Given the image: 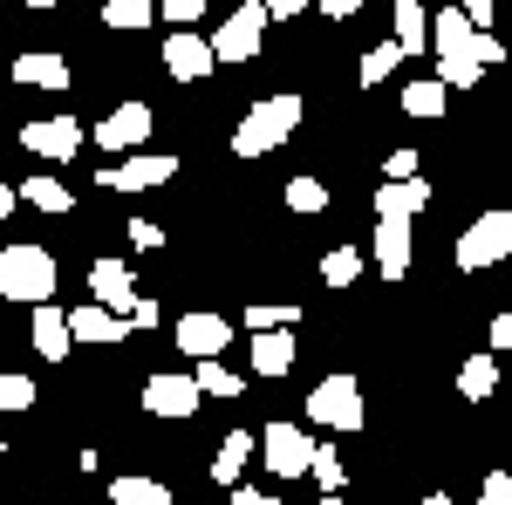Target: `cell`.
Instances as JSON below:
<instances>
[{
	"label": "cell",
	"instance_id": "6da1fadb",
	"mask_svg": "<svg viewBox=\"0 0 512 505\" xmlns=\"http://www.w3.org/2000/svg\"><path fill=\"white\" fill-rule=\"evenodd\" d=\"M431 48H437V82H444V89H478L485 69L506 62V41L472 28L458 7H437L431 14Z\"/></svg>",
	"mask_w": 512,
	"mask_h": 505
},
{
	"label": "cell",
	"instance_id": "7a4b0ae2",
	"mask_svg": "<svg viewBox=\"0 0 512 505\" xmlns=\"http://www.w3.org/2000/svg\"><path fill=\"white\" fill-rule=\"evenodd\" d=\"M301 117H308L301 89H274V96H260V103L233 123V157H267V151H280V144H294Z\"/></svg>",
	"mask_w": 512,
	"mask_h": 505
},
{
	"label": "cell",
	"instance_id": "3957f363",
	"mask_svg": "<svg viewBox=\"0 0 512 505\" xmlns=\"http://www.w3.org/2000/svg\"><path fill=\"white\" fill-rule=\"evenodd\" d=\"M55 280H62V267H55V253L48 246H0V301L7 308H41V301H55Z\"/></svg>",
	"mask_w": 512,
	"mask_h": 505
},
{
	"label": "cell",
	"instance_id": "277c9868",
	"mask_svg": "<svg viewBox=\"0 0 512 505\" xmlns=\"http://www.w3.org/2000/svg\"><path fill=\"white\" fill-rule=\"evenodd\" d=\"M315 430H328V437H355L362 430V383H355L349 369H335V376H321L315 389H308V410H301Z\"/></svg>",
	"mask_w": 512,
	"mask_h": 505
},
{
	"label": "cell",
	"instance_id": "5b68a950",
	"mask_svg": "<svg viewBox=\"0 0 512 505\" xmlns=\"http://www.w3.org/2000/svg\"><path fill=\"white\" fill-rule=\"evenodd\" d=\"M506 253H512V212H499V205L478 212L472 226L451 239V267L458 273H485V267H499Z\"/></svg>",
	"mask_w": 512,
	"mask_h": 505
},
{
	"label": "cell",
	"instance_id": "8992f818",
	"mask_svg": "<svg viewBox=\"0 0 512 505\" xmlns=\"http://www.w3.org/2000/svg\"><path fill=\"white\" fill-rule=\"evenodd\" d=\"M253 458L274 471V478H308V458H315V437H308V424H294V417H274V424L253 437Z\"/></svg>",
	"mask_w": 512,
	"mask_h": 505
},
{
	"label": "cell",
	"instance_id": "52a82bcc",
	"mask_svg": "<svg viewBox=\"0 0 512 505\" xmlns=\"http://www.w3.org/2000/svg\"><path fill=\"white\" fill-rule=\"evenodd\" d=\"M267 28H274L267 7H260V0H239L233 14L219 21V35H205L212 41V62H219V69H226V62H253V55L267 48Z\"/></svg>",
	"mask_w": 512,
	"mask_h": 505
},
{
	"label": "cell",
	"instance_id": "ba28073f",
	"mask_svg": "<svg viewBox=\"0 0 512 505\" xmlns=\"http://www.w3.org/2000/svg\"><path fill=\"white\" fill-rule=\"evenodd\" d=\"M144 417H158V424H192L198 410H205V396H198L192 369H158V376H144Z\"/></svg>",
	"mask_w": 512,
	"mask_h": 505
},
{
	"label": "cell",
	"instance_id": "9c48e42d",
	"mask_svg": "<svg viewBox=\"0 0 512 505\" xmlns=\"http://www.w3.org/2000/svg\"><path fill=\"white\" fill-rule=\"evenodd\" d=\"M151 130H158V110L130 96V103H117L110 117L89 130V144H96V151H110V157H130V151H144V144H151Z\"/></svg>",
	"mask_w": 512,
	"mask_h": 505
},
{
	"label": "cell",
	"instance_id": "30bf717a",
	"mask_svg": "<svg viewBox=\"0 0 512 505\" xmlns=\"http://www.w3.org/2000/svg\"><path fill=\"white\" fill-rule=\"evenodd\" d=\"M178 178V157L171 151H130V157H117V164H103L96 171V185H110V192H158V185H171Z\"/></svg>",
	"mask_w": 512,
	"mask_h": 505
},
{
	"label": "cell",
	"instance_id": "8fae6325",
	"mask_svg": "<svg viewBox=\"0 0 512 505\" xmlns=\"http://www.w3.org/2000/svg\"><path fill=\"white\" fill-rule=\"evenodd\" d=\"M171 342H178V355H185V362L226 355V349H233V321H226L219 308H185L178 321H171Z\"/></svg>",
	"mask_w": 512,
	"mask_h": 505
},
{
	"label": "cell",
	"instance_id": "7c38bea8",
	"mask_svg": "<svg viewBox=\"0 0 512 505\" xmlns=\"http://www.w3.org/2000/svg\"><path fill=\"white\" fill-rule=\"evenodd\" d=\"M82 144H89V130H82L76 117H35V123H21V151H35L41 164H69Z\"/></svg>",
	"mask_w": 512,
	"mask_h": 505
},
{
	"label": "cell",
	"instance_id": "4fadbf2b",
	"mask_svg": "<svg viewBox=\"0 0 512 505\" xmlns=\"http://www.w3.org/2000/svg\"><path fill=\"white\" fill-rule=\"evenodd\" d=\"M164 69H171V82H185V89H198V82H212V41L198 35V28H171L164 35Z\"/></svg>",
	"mask_w": 512,
	"mask_h": 505
},
{
	"label": "cell",
	"instance_id": "5bb4252c",
	"mask_svg": "<svg viewBox=\"0 0 512 505\" xmlns=\"http://www.w3.org/2000/svg\"><path fill=\"white\" fill-rule=\"evenodd\" d=\"M7 76H14V89H48V96L76 89V69H69V55H55V48H21V55L7 62Z\"/></svg>",
	"mask_w": 512,
	"mask_h": 505
},
{
	"label": "cell",
	"instance_id": "9a60e30c",
	"mask_svg": "<svg viewBox=\"0 0 512 505\" xmlns=\"http://www.w3.org/2000/svg\"><path fill=\"white\" fill-rule=\"evenodd\" d=\"M89 301H96V308H110V314H123L130 301H137V280H130V260H123V253L89 260Z\"/></svg>",
	"mask_w": 512,
	"mask_h": 505
},
{
	"label": "cell",
	"instance_id": "2e32d148",
	"mask_svg": "<svg viewBox=\"0 0 512 505\" xmlns=\"http://www.w3.org/2000/svg\"><path fill=\"white\" fill-rule=\"evenodd\" d=\"M28 342H35L41 362H69V308H55V301H41V308H28Z\"/></svg>",
	"mask_w": 512,
	"mask_h": 505
},
{
	"label": "cell",
	"instance_id": "e0dca14e",
	"mask_svg": "<svg viewBox=\"0 0 512 505\" xmlns=\"http://www.w3.org/2000/svg\"><path fill=\"white\" fill-rule=\"evenodd\" d=\"M123 335H130V321L123 314H110V308H69V342H82V349H117Z\"/></svg>",
	"mask_w": 512,
	"mask_h": 505
},
{
	"label": "cell",
	"instance_id": "ac0fdd59",
	"mask_svg": "<svg viewBox=\"0 0 512 505\" xmlns=\"http://www.w3.org/2000/svg\"><path fill=\"white\" fill-rule=\"evenodd\" d=\"M376 273L383 280H403L410 273V260H417V246H410V219H376Z\"/></svg>",
	"mask_w": 512,
	"mask_h": 505
},
{
	"label": "cell",
	"instance_id": "d6986e66",
	"mask_svg": "<svg viewBox=\"0 0 512 505\" xmlns=\"http://www.w3.org/2000/svg\"><path fill=\"white\" fill-rule=\"evenodd\" d=\"M253 376H267V383H280L301 355H294V328H253Z\"/></svg>",
	"mask_w": 512,
	"mask_h": 505
},
{
	"label": "cell",
	"instance_id": "ffe728a7",
	"mask_svg": "<svg viewBox=\"0 0 512 505\" xmlns=\"http://www.w3.org/2000/svg\"><path fill=\"white\" fill-rule=\"evenodd\" d=\"M431 178L417 171V178H383V192H376V219H417L424 205H431Z\"/></svg>",
	"mask_w": 512,
	"mask_h": 505
},
{
	"label": "cell",
	"instance_id": "44dd1931",
	"mask_svg": "<svg viewBox=\"0 0 512 505\" xmlns=\"http://www.w3.org/2000/svg\"><path fill=\"white\" fill-rule=\"evenodd\" d=\"M246 465H253V430H226V444L212 451V471H205V478L233 492L239 478H246Z\"/></svg>",
	"mask_w": 512,
	"mask_h": 505
},
{
	"label": "cell",
	"instance_id": "7402d4cb",
	"mask_svg": "<svg viewBox=\"0 0 512 505\" xmlns=\"http://www.w3.org/2000/svg\"><path fill=\"white\" fill-rule=\"evenodd\" d=\"M192 383H198V396H205V403H239V396H246V376H239V369H226L219 355L192 362Z\"/></svg>",
	"mask_w": 512,
	"mask_h": 505
},
{
	"label": "cell",
	"instance_id": "603a6c76",
	"mask_svg": "<svg viewBox=\"0 0 512 505\" xmlns=\"http://www.w3.org/2000/svg\"><path fill=\"white\" fill-rule=\"evenodd\" d=\"M110 505H178V499L151 471H123V478H110Z\"/></svg>",
	"mask_w": 512,
	"mask_h": 505
},
{
	"label": "cell",
	"instance_id": "cb8c5ba5",
	"mask_svg": "<svg viewBox=\"0 0 512 505\" xmlns=\"http://www.w3.org/2000/svg\"><path fill=\"white\" fill-rule=\"evenodd\" d=\"M14 198H21V205H35V212H48V219L76 212V192H69L62 178H21V185H14Z\"/></svg>",
	"mask_w": 512,
	"mask_h": 505
},
{
	"label": "cell",
	"instance_id": "d4e9b609",
	"mask_svg": "<svg viewBox=\"0 0 512 505\" xmlns=\"http://www.w3.org/2000/svg\"><path fill=\"white\" fill-rule=\"evenodd\" d=\"M444 103H451V89L437 76H417V82H403V117H417V123H437L444 117Z\"/></svg>",
	"mask_w": 512,
	"mask_h": 505
},
{
	"label": "cell",
	"instance_id": "484cf974",
	"mask_svg": "<svg viewBox=\"0 0 512 505\" xmlns=\"http://www.w3.org/2000/svg\"><path fill=\"white\" fill-rule=\"evenodd\" d=\"M492 389H499V355H465V362H458V396H465V403H485V396H492Z\"/></svg>",
	"mask_w": 512,
	"mask_h": 505
},
{
	"label": "cell",
	"instance_id": "4316f807",
	"mask_svg": "<svg viewBox=\"0 0 512 505\" xmlns=\"http://www.w3.org/2000/svg\"><path fill=\"white\" fill-rule=\"evenodd\" d=\"M396 55H417V48H431V14H424V0H396Z\"/></svg>",
	"mask_w": 512,
	"mask_h": 505
},
{
	"label": "cell",
	"instance_id": "83f0119b",
	"mask_svg": "<svg viewBox=\"0 0 512 505\" xmlns=\"http://www.w3.org/2000/svg\"><path fill=\"white\" fill-rule=\"evenodd\" d=\"M158 21V0H103V28L110 35H144Z\"/></svg>",
	"mask_w": 512,
	"mask_h": 505
},
{
	"label": "cell",
	"instance_id": "f1b7e54d",
	"mask_svg": "<svg viewBox=\"0 0 512 505\" xmlns=\"http://www.w3.org/2000/svg\"><path fill=\"white\" fill-rule=\"evenodd\" d=\"M396 62H403V55H396V41H376V48L355 62V82H362V89H383V82L396 76Z\"/></svg>",
	"mask_w": 512,
	"mask_h": 505
},
{
	"label": "cell",
	"instance_id": "f546056e",
	"mask_svg": "<svg viewBox=\"0 0 512 505\" xmlns=\"http://www.w3.org/2000/svg\"><path fill=\"white\" fill-rule=\"evenodd\" d=\"M308 478H315L321 492H349V465H342V451H335V444H315V458H308Z\"/></svg>",
	"mask_w": 512,
	"mask_h": 505
},
{
	"label": "cell",
	"instance_id": "4dcf8cb0",
	"mask_svg": "<svg viewBox=\"0 0 512 505\" xmlns=\"http://www.w3.org/2000/svg\"><path fill=\"white\" fill-rule=\"evenodd\" d=\"M287 205H294V212H301V219H315V212H328V185H321V178H308V171H301V178H287Z\"/></svg>",
	"mask_w": 512,
	"mask_h": 505
},
{
	"label": "cell",
	"instance_id": "1f68e13d",
	"mask_svg": "<svg viewBox=\"0 0 512 505\" xmlns=\"http://www.w3.org/2000/svg\"><path fill=\"white\" fill-rule=\"evenodd\" d=\"M355 280H362V253H355V246L321 253V287H355Z\"/></svg>",
	"mask_w": 512,
	"mask_h": 505
},
{
	"label": "cell",
	"instance_id": "d6a6232c",
	"mask_svg": "<svg viewBox=\"0 0 512 505\" xmlns=\"http://www.w3.org/2000/svg\"><path fill=\"white\" fill-rule=\"evenodd\" d=\"M35 376H21V369H0V417H14V410H35Z\"/></svg>",
	"mask_w": 512,
	"mask_h": 505
},
{
	"label": "cell",
	"instance_id": "836d02e7",
	"mask_svg": "<svg viewBox=\"0 0 512 505\" xmlns=\"http://www.w3.org/2000/svg\"><path fill=\"white\" fill-rule=\"evenodd\" d=\"M246 328H301V308H287V301H260V308H239Z\"/></svg>",
	"mask_w": 512,
	"mask_h": 505
},
{
	"label": "cell",
	"instance_id": "e575fe53",
	"mask_svg": "<svg viewBox=\"0 0 512 505\" xmlns=\"http://www.w3.org/2000/svg\"><path fill=\"white\" fill-rule=\"evenodd\" d=\"M158 21H171V28H198V21H205V0H158Z\"/></svg>",
	"mask_w": 512,
	"mask_h": 505
},
{
	"label": "cell",
	"instance_id": "d590c367",
	"mask_svg": "<svg viewBox=\"0 0 512 505\" xmlns=\"http://www.w3.org/2000/svg\"><path fill=\"white\" fill-rule=\"evenodd\" d=\"M478 505H512V471H485L478 478Z\"/></svg>",
	"mask_w": 512,
	"mask_h": 505
},
{
	"label": "cell",
	"instance_id": "8d00e7d4",
	"mask_svg": "<svg viewBox=\"0 0 512 505\" xmlns=\"http://www.w3.org/2000/svg\"><path fill=\"white\" fill-rule=\"evenodd\" d=\"M130 246H137V253H158L164 226H158V219H130Z\"/></svg>",
	"mask_w": 512,
	"mask_h": 505
},
{
	"label": "cell",
	"instance_id": "74e56055",
	"mask_svg": "<svg viewBox=\"0 0 512 505\" xmlns=\"http://www.w3.org/2000/svg\"><path fill=\"white\" fill-rule=\"evenodd\" d=\"M123 321H130V328H158V321H164V308L151 301V294H137V301L123 308Z\"/></svg>",
	"mask_w": 512,
	"mask_h": 505
},
{
	"label": "cell",
	"instance_id": "f35d334b",
	"mask_svg": "<svg viewBox=\"0 0 512 505\" xmlns=\"http://www.w3.org/2000/svg\"><path fill=\"white\" fill-rule=\"evenodd\" d=\"M451 7H458L472 28H485V35H492V7H499V0H451Z\"/></svg>",
	"mask_w": 512,
	"mask_h": 505
},
{
	"label": "cell",
	"instance_id": "ab89813d",
	"mask_svg": "<svg viewBox=\"0 0 512 505\" xmlns=\"http://www.w3.org/2000/svg\"><path fill=\"white\" fill-rule=\"evenodd\" d=\"M512 349V314H492V328H485V355Z\"/></svg>",
	"mask_w": 512,
	"mask_h": 505
},
{
	"label": "cell",
	"instance_id": "60d3db41",
	"mask_svg": "<svg viewBox=\"0 0 512 505\" xmlns=\"http://www.w3.org/2000/svg\"><path fill=\"white\" fill-rule=\"evenodd\" d=\"M383 178H417V151H410V144L390 151V157H383Z\"/></svg>",
	"mask_w": 512,
	"mask_h": 505
},
{
	"label": "cell",
	"instance_id": "b9f144b4",
	"mask_svg": "<svg viewBox=\"0 0 512 505\" xmlns=\"http://www.w3.org/2000/svg\"><path fill=\"white\" fill-rule=\"evenodd\" d=\"M226 505H280L274 492H260V485H246V478H239L233 492H226Z\"/></svg>",
	"mask_w": 512,
	"mask_h": 505
},
{
	"label": "cell",
	"instance_id": "7bdbcfd3",
	"mask_svg": "<svg viewBox=\"0 0 512 505\" xmlns=\"http://www.w3.org/2000/svg\"><path fill=\"white\" fill-rule=\"evenodd\" d=\"M267 7V21H301L308 14V0H260Z\"/></svg>",
	"mask_w": 512,
	"mask_h": 505
},
{
	"label": "cell",
	"instance_id": "ee69618b",
	"mask_svg": "<svg viewBox=\"0 0 512 505\" xmlns=\"http://www.w3.org/2000/svg\"><path fill=\"white\" fill-rule=\"evenodd\" d=\"M321 14H328V21H355V14H362V0H321Z\"/></svg>",
	"mask_w": 512,
	"mask_h": 505
},
{
	"label": "cell",
	"instance_id": "f6af8a7d",
	"mask_svg": "<svg viewBox=\"0 0 512 505\" xmlns=\"http://www.w3.org/2000/svg\"><path fill=\"white\" fill-rule=\"evenodd\" d=\"M21 212V198H14V185H0V219H14Z\"/></svg>",
	"mask_w": 512,
	"mask_h": 505
},
{
	"label": "cell",
	"instance_id": "bcb514c9",
	"mask_svg": "<svg viewBox=\"0 0 512 505\" xmlns=\"http://www.w3.org/2000/svg\"><path fill=\"white\" fill-rule=\"evenodd\" d=\"M315 505H349V492H321V499Z\"/></svg>",
	"mask_w": 512,
	"mask_h": 505
},
{
	"label": "cell",
	"instance_id": "7dc6e473",
	"mask_svg": "<svg viewBox=\"0 0 512 505\" xmlns=\"http://www.w3.org/2000/svg\"><path fill=\"white\" fill-rule=\"evenodd\" d=\"M417 505H451V499H444V492H424V499H417Z\"/></svg>",
	"mask_w": 512,
	"mask_h": 505
},
{
	"label": "cell",
	"instance_id": "c3c4849f",
	"mask_svg": "<svg viewBox=\"0 0 512 505\" xmlns=\"http://www.w3.org/2000/svg\"><path fill=\"white\" fill-rule=\"evenodd\" d=\"M21 7H35V14H48V7H55V0H21Z\"/></svg>",
	"mask_w": 512,
	"mask_h": 505
},
{
	"label": "cell",
	"instance_id": "681fc988",
	"mask_svg": "<svg viewBox=\"0 0 512 505\" xmlns=\"http://www.w3.org/2000/svg\"><path fill=\"white\" fill-rule=\"evenodd\" d=\"M0 458H7V430H0Z\"/></svg>",
	"mask_w": 512,
	"mask_h": 505
},
{
	"label": "cell",
	"instance_id": "f907efd6",
	"mask_svg": "<svg viewBox=\"0 0 512 505\" xmlns=\"http://www.w3.org/2000/svg\"><path fill=\"white\" fill-rule=\"evenodd\" d=\"M0 130H7V110H0Z\"/></svg>",
	"mask_w": 512,
	"mask_h": 505
},
{
	"label": "cell",
	"instance_id": "816d5d0a",
	"mask_svg": "<svg viewBox=\"0 0 512 505\" xmlns=\"http://www.w3.org/2000/svg\"><path fill=\"white\" fill-rule=\"evenodd\" d=\"M41 505H48V499H41Z\"/></svg>",
	"mask_w": 512,
	"mask_h": 505
}]
</instances>
